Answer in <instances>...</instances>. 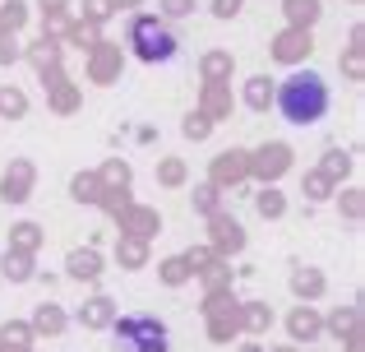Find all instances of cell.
<instances>
[{"label":"cell","instance_id":"43","mask_svg":"<svg viewBox=\"0 0 365 352\" xmlns=\"http://www.w3.org/2000/svg\"><path fill=\"white\" fill-rule=\"evenodd\" d=\"M338 204H342V213H347L351 223H356V218L365 213V199H361V190H356V186H351V190H342V195H338Z\"/></svg>","mask_w":365,"mask_h":352},{"label":"cell","instance_id":"37","mask_svg":"<svg viewBox=\"0 0 365 352\" xmlns=\"http://www.w3.org/2000/svg\"><path fill=\"white\" fill-rule=\"evenodd\" d=\"M180 135H185V139H195V144H204V139L213 135V121H208V116H199V111H190V116L180 121Z\"/></svg>","mask_w":365,"mask_h":352},{"label":"cell","instance_id":"49","mask_svg":"<svg viewBox=\"0 0 365 352\" xmlns=\"http://www.w3.org/2000/svg\"><path fill=\"white\" fill-rule=\"evenodd\" d=\"M116 9H143V0H111Z\"/></svg>","mask_w":365,"mask_h":352},{"label":"cell","instance_id":"11","mask_svg":"<svg viewBox=\"0 0 365 352\" xmlns=\"http://www.w3.org/2000/svg\"><path fill=\"white\" fill-rule=\"evenodd\" d=\"M65 273H70L74 283H98L102 278V251L98 246H74V251L65 255Z\"/></svg>","mask_w":365,"mask_h":352},{"label":"cell","instance_id":"32","mask_svg":"<svg viewBox=\"0 0 365 352\" xmlns=\"http://www.w3.org/2000/svg\"><path fill=\"white\" fill-rule=\"evenodd\" d=\"M130 163H120V158H111V163H102V172H98V181L107 190H130Z\"/></svg>","mask_w":365,"mask_h":352},{"label":"cell","instance_id":"40","mask_svg":"<svg viewBox=\"0 0 365 352\" xmlns=\"http://www.w3.org/2000/svg\"><path fill=\"white\" fill-rule=\"evenodd\" d=\"M111 14H116V5H111V0H83V24L102 28V24H107Z\"/></svg>","mask_w":365,"mask_h":352},{"label":"cell","instance_id":"22","mask_svg":"<svg viewBox=\"0 0 365 352\" xmlns=\"http://www.w3.org/2000/svg\"><path fill=\"white\" fill-rule=\"evenodd\" d=\"M116 264H120V269H148V241H139V236H120V241H116Z\"/></svg>","mask_w":365,"mask_h":352},{"label":"cell","instance_id":"47","mask_svg":"<svg viewBox=\"0 0 365 352\" xmlns=\"http://www.w3.org/2000/svg\"><path fill=\"white\" fill-rule=\"evenodd\" d=\"M245 9V0H213V19H236Z\"/></svg>","mask_w":365,"mask_h":352},{"label":"cell","instance_id":"13","mask_svg":"<svg viewBox=\"0 0 365 352\" xmlns=\"http://www.w3.org/2000/svg\"><path fill=\"white\" fill-rule=\"evenodd\" d=\"M42 84H46V102H51V111H74V107H79V84L65 79V70L46 74Z\"/></svg>","mask_w":365,"mask_h":352},{"label":"cell","instance_id":"42","mask_svg":"<svg viewBox=\"0 0 365 352\" xmlns=\"http://www.w3.org/2000/svg\"><path fill=\"white\" fill-rule=\"evenodd\" d=\"M24 61V42L14 33H0V65H19Z\"/></svg>","mask_w":365,"mask_h":352},{"label":"cell","instance_id":"48","mask_svg":"<svg viewBox=\"0 0 365 352\" xmlns=\"http://www.w3.org/2000/svg\"><path fill=\"white\" fill-rule=\"evenodd\" d=\"M37 5H42V9H46V14H65V9H70V5H74V0H37Z\"/></svg>","mask_w":365,"mask_h":352},{"label":"cell","instance_id":"20","mask_svg":"<svg viewBox=\"0 0 365 352\" xmlns=\"http://www.w3.org/2000/svg\"><path fill=\"white\" fill-rule=\"evenodd\" d=\"M0 273H5L9 283H33L37 278V260L24 251H5L0 255Z\"/></svg>","mask_w":365,"mask_h":352},{"label":"cell","instance_id":"14","mask_svg":"<svg viewBox=\"0 0 365 352\" xmlns=\"http://www.w3.org/2000/svg\"><path fill=\"white\" fill-rule=\"evenodd\" d=\"M232 70H236V61H232V51H222V46H213V51L199 56V74H204V84H232Z\"/></svg>","mask_w":365,"mask_h":352},{"label":"cell","instance_id":"10","mask_svg":"<svg viewBox=\"0 0 365 352\" xmlns=\"http://www.w3.org/2000/svg\"><path fill=\"white\" fill-rule=\"evenodd\" d=\"M116 223H120V236H139V241H153V236L162 232V213L148 208V204H130Z\"/></svg>","mask_w":365,"mask_h":352},{"label":"cell","instance_id":"44","mask_svg":"<svg viewBox=\"0 0 365 352\" xmlns=\"http://www.w3.org/2000/svg\"><path fill=\"white\" fill-rule=\"evenodd\" d=\"M185 264H190V273H204V269L217 264V255L208 251V246H199V251H185Z\"/></svg>","mask_w":365,"mask_h":352},{"label":"cell","instance_id":"46","mask_svg":"<svg viewBox=\"0 0 365 352\" xmlns=\"http://www.w3.org/2000/svg\"><path fill=\"white\" fill-rule=\"evenodd\" d=\"M329 329H333V334H351V329H356V306H351V311H338V316L329 320Z\"/></svg>","mask_w":365,"mask_h":352},{"label":"cell","instance_id":"21","mask_svg":"<svg viewBox=\"0 0 365 352\" xmlns=\"http://www.w3.org/2000/svg\"><path fill=\"white\" fill-rule=\"evenodd\" d=\"M273 89H277V79H268V74H255V79H245L241 102H245L250 111H268V107H273Z\"/></svg>","mask_w":365,"mask_h":352},{"label":"cell","instance_id":"28","mask_svg":"<svg viewBox=\"0 0 365 352\" xmlns=\"http://www.w3.org/2000/svg\"><path fill=\"white\" fill-rule=\"evenodd\" d=\"M24 116H28V93L5 84L0 89V121H24Z\"/></svg>","mask_w":365,"mask_h":352},{"label":"cell","instance_id":"23","mask_svg":"<svg viewBox=\"0 0 365 352\" xmlns=\"http://www.w3.org/2000/svg\"><path fill=\"white\" fill-rule=\"evenodd\" d=\"M98 42H102V28L83 24V19H70V28H65V37H61V46H79L83 56H88Z\"/></svg>","mask_w":365,"mask_h":352},{"label":"cell","instance_id":"30","mask_svg":"<svg viewBox=\"0 0 365 352\" xmlns=\"http://www.w3.org/2000/svg\"><path fill=\"white\" fill-rule=\"evenodd\" d=\"M255 208H259V218H273V223H277V218L287 213V195H282L277 186H264V190L255 195Z\"/></svg>","mask_w":365,"mask_h":352},{"label":"cell","instance_id":"4","mask_svg":"<svg viewBox=\"0 0 365 352\" xmlns=\"http://www.w3.org/2000/svg\"><path fill=\"white\" fill-rule=\"evenodd\" d=\"M292 144H282V139H268V144H259L255 154H250V176L259 181V186H277L287 172H292Z\"/></svg>","mask_w":365,"mask_h":352},{"label":"cell","instance_id":"25","mask_svg":"<svg viewBox=\"0 0 365 352\" xmlns=\"http://www.w3.org/2000/svg\"><path fill=\"white\" fill-rule=\"evenodd\" d=\"M37 246H42V227H37V223H14V227H9V246H5V251L37 255Z\"/></svg>","mask_w":365,"mask_h":352},{"label":"cell","instance_id":"41","mask_svg":"<svg viewBox=\"0 0 365 352\" xmlns=\"http://www.w3.org/2000/svg\"><path fill=\"white\" fill-rule=\"evenodd\" d=\"M130 204H134V199H130V190H102V199H98V208H107L111 218H120Z\"/></svg>","mask_w":365,"mask_h":352},{"label":"cell","instance_id":"27","mask_svg":"<svg viewBox=\"0 0 365 352\" xmlns=\"http://www.w3.org/2000/svg\"><path fill=\"white\" fill-rule=\"evenodd\" d=\"M102 190H107V186L98 181V172H79L70 181V199H74V204H98Z\"/></svg>","mask_w":365,"mask_h":352},{"label":"cell","instance_id":"17","mask_svg":"<svg viewBox=\"0 0 365 352\" xmlns=\"http://www.w3.org/2000/svg\"><path fill=\"white\" fill-rule=\"evenodd\" d=\"M324 288H329V278H324L319 269H310V264H296V269H292V292L301 301H319Z\"/></svg>","mask_w":365,"mask_h":352},{"label":"cell","instance_id":"18","mask_svg":"<svg viewBox=\"0 0 365 352\" xmlns=\"http://www.w3.org/2000/svg\"><path fill=\"white\" fill-rule=\"evenodd\" d=\"M282 14H287V28H305L310 33L324 14V0H282Z\"/></svg>","mask_w":365,"mask_h":352},{"label":"cell","instance_id":"16","mask_svg":"<svg viewBox=\"0 0 365 352\" xmlns=\"http://www.w3.org/2000/svg\"><path fill=\"white\" fill-rule=\"evenodd\" d=\"M111 320H116V301L102 297V292H98V297H88V301L79 306V325H83V329H111Z\"/></svg>","mask_w":365,"mask_h":352},{"label":"cell","instance_id":"19","mask_svg":"<svg viewBox=\"0 0 365 352\" xmlns=\"http://www.w3.org/2000/svg\"><path fill=\"white\" fill-rule=\"evenodd\" d=\"M287 329H292L296 343H310V338H319L324 320H319V311H314V306H296L292 316H287Z\"/></svg>","mask_w":365,"mask_h":352},{"label":"cell","instance_id":"9","mask_svg":"<svg viewBox=\"0 0 365 352\" xmlns=\"http://www.w3.org/2000/svg\"><path fill=\"white\" fill-rule=\"evenodd\" d=\"M120 70H125V51L116 42H98L88 51V79L93 84H116Z\"/></svg>","mask_w":365,"mask_h":352},{"label":"cell","instance_id":"36","mask_svg":"<svg viewBox=\"0 0 365 352\" xmlns=\"http://www.w3.org/2000/svg\"><path fill=\"white\" fill-rule=\"evenodd\" d=\"M241 325L259 334V329H268V325H273V311H268L264 301H245V306H241Z\"/></svg>","mask_w":365,"mask_h":352},{"label":"cell","instance_id":"5","mask_svg":"<svg viewBox=\"0 0 365 352\" xmlns=\"http://www.w3.org/2000/svg\"><path fill=\"white\" fill-rule=\"evenodd\" d=\"M208 251H213L217 260H227V255H241V251H245V227L236 223L227 208L208 213Z\"/></svg>","mask_w":365,"mask_h":352},{"label":"cell","instance_id":"50","mask_svg":"<svg viewBox=\"0 0 365 352\" xmlns=\"http://www.w3.org/2000/svg\"><path fill=\"white\" fill-rule=\"evenodd\" d=\"M356 5H361V0H356Z\"/></svg>","mask_w":365,"mask_h":352},{"label":"cell","instance_id":"24","mask_svg":"<svg viewBox=\"0 0 365 352\" xmlns=\"http://www.w3.org/2000/svg\"><path fill=\"white\" fill-rule=\"evenodd\" d=\"M365 28H351V46H347V56H342V74H347L351 84H361L365 79Z\"/></svg>","mask_w":365,"mask_h":352},{"label":"cell","instance_id":"15","mask_svg":"<svg viewBox=\"0 0 365 352\" xmlns=\"http://www.w3.org/2000/svg\"><path fill=\"white\" fill-rule=\"evenodd\" d=\"M199 116H208L217 126L222 116H232V84H204V102H199Z\"/></svg>","mask_w":365,"mask_h":352},{"label":"cell","instance_id":"35","mask_svg":"<svg viewBox=\"0 0 365 352\" xmlns=\"http://www.w3.org/2000/svg\"><path fill=\"white\" fill-rule=\"evenodd\" d=\"M301 190H305V199H314V204H319V199H333V181L319 172V167H314V172H305V181H301Z\"/></svg>","mask_w":365,"mask_h":352},{"label":"cell","instance_id":"45","mask_svg":"<svg viewBox=\"0 0 365 352\" xmlns=\"http://www.w3.org/2000/svg\"><path fill=\"white\" fill-rule=\"evenodd\" d=\"M28 338H33L28 325H5V329H0V343H5V348H24Z\"/></svg>","mask_w":365,"mask_h":352},{"label":"cell","instance_id":"38","mask_svg":"<svg viewBox=\"0 0 365 352\" xmlns=\"http://www.w3.org/2000/svg\"><path fill=\"white\" fill-rule=\"evenodd\" d=\"M199 9V0H158V19L171 24V19H190Z\"/></svg>","mask_w":365,"mask_h":352},{"label":"cell","instance_id":"26","mask_svg":"<svg viewBox=\"0 0 365 352\" xmlns=\"http://www.w3.org/2000/svg\"><path fill=\"white\" fill-rule=\"evenodd\" d=\"M351 167H356V158L347 154V149H329V154H324V163H319V172L333 181V186H338V181H347L351 176Z\"/></svg>","mask_w":365,"mask_h":352},{"label":"cell","instance_id":"1","mask_svg":"<svg viewBox=\"0 0 365 352\" xmlns=\"http://www.w3.org/2000/svg\"><path fill=\"white\" fill-rule=\"evenodd\" d=\"M273 107H277V116H282L287 126H301V130L319 126V121L329 116V107H333V89H329V79H324L319 70L301 65V70H292L273 89Z\"/></svg>","mask_w":365,"mask_h":352},{"label":"cell","instance_id":"39","mask_svg":"<svg viewBox=\"0 0 365 352\" xmlns=\"http://www.w3.org/2000/svg\"><path fill=\"white\" fill-rule=\"evenodd\" d=\"M158 186H185V163H180V158H162L158 163Z\"/></svg>","mask_w":365,"mask_h":352},{"label":"cell","instance_id":"33","mask_svg":"<svg viewBox=\"0 0 365 352\" xmlns=\"http://www.w3.org/2000/svg\"><path fill=\"white\" fill-rule=\"evenodd\" d=\"M33 329H46V334H61V329H65V311L56 306V301H42V306H37V316H33Z\"/></svg>","mask_w":365,"mask_h":352},{"label":"cell","instance_id":"34","mask_svg":"<svg viewBox=\"0 0 365 352\" xmlns=\"http://www.w3.org/2000/svg\"><path fill=\"white\" fill-rule=\"evenodd\" d=\"M190 204H195V213H217V208H222V190H213L204 181V186H195V195H190Z\"/></svg>","mask_w":365,"mask_h":352},{"label":"cell","instance_id":"8","mask_svg":"<svg viewBox=\"0 0 365 352\" xmlns=\"http://www.w3.org/2000/svg\"><path fill=\"white\" fill-rule=\"evenodd\" d=\"M250 181V154L245 149H222V154L213 158V167H208V186L213 190H232Z\"/></svg>","mask_w":365,"mask_h":352},{"label":"cell","instance_id":"2","mask_svg":"<svg viewBox=\"0 0 365 352\" xmlns=\"http://www.w3.org/2000/svg\"><path fill=\"white\" fill-rule=\"evenodd\" d=\"M125 42H130V51L139 56L143 65H167V61H176V51H180V37L171 33V24H162L158 14H134L130 28H125Z\"/></svg>","mask_w":365,"mask_h":352},{"label":"cell","instance_id":"6","mask_svg":"<svg viewBox=\"0 0 365 352\" xmlns=\"http://www.w3.org/2000/svg\"><path fill=\"white\" fill-rule=\"evenodd\" d=\"M314 51V37L305 33V28H282V33L268 42V56H273L277 65H292V70H301L305 61H310Z\"/></svg>","mask_w":365,"mask_h":352},{"label":"cell","instance_id":"3","mask_svg":"<svg viewBox=\"0 0 365 352\" xmlns=\"http://www.w3.org/2000/svg\"><path fill=\"white\" fill-rule=\"evenodd\" d=\"M111 338H116V352H171L167 320L148 316V311L116 316V320H111Z\"/></svg>","mask_w":365,"mask_h":352},{"label":"cell","instance_id":"12","mask_svg":"<svg viewBox=\"0 0 365 352\" xmlns=\"http://www.w3.org/2000/svg\"><path fill=\"white\" fill-rule=\"evenodd\" d=\"M24 61H33V65H37V74L46 79V74H56V70H61V61H65V46L56 42V37H37L33 46H24Z\"/></svg>","mask_w":365,"mask_h":352},{"label":"cell","instance_id":"29","mask_svg":"<svg viewBox=\"0 0 365 352\" xmlns=\"http://www.w3.org/2000/svg\"><path fill=\"white\" fill-rule=\"evenodd\" d=\"M28 24V0H0V33H24Z\"/></svg>","mask_w":365,"mask_h":352},{"label":"cell","instance_id":"7","mask_svg":"<svg viewBox=\"0 0 365 352\" xmlns=\"http://www.w3.org/2000/svg\"><path fill=\"white\" fill-rule=\"evenodd\" d=\"M33 186H37V167L28 158H9L5 176H0V199L5 204H28L33 199Z\"/></svg>","mask_w":365,"mask_h":352},{"label":"cell","instance_id":"31","mask_svg":"<svg viewBox=\"0 0 365 352\" xmlns=\"http://www.w3.org/2000/svg\"><path fill=\"white\" fill-rule=\"evenodd\" d=\"M158 278L167 283V288H180V283H190L195 273H190L185 255H171V260H162V264H158Z\"/></svg>","mask_w":365,"mask_h":352}]
</instances>
